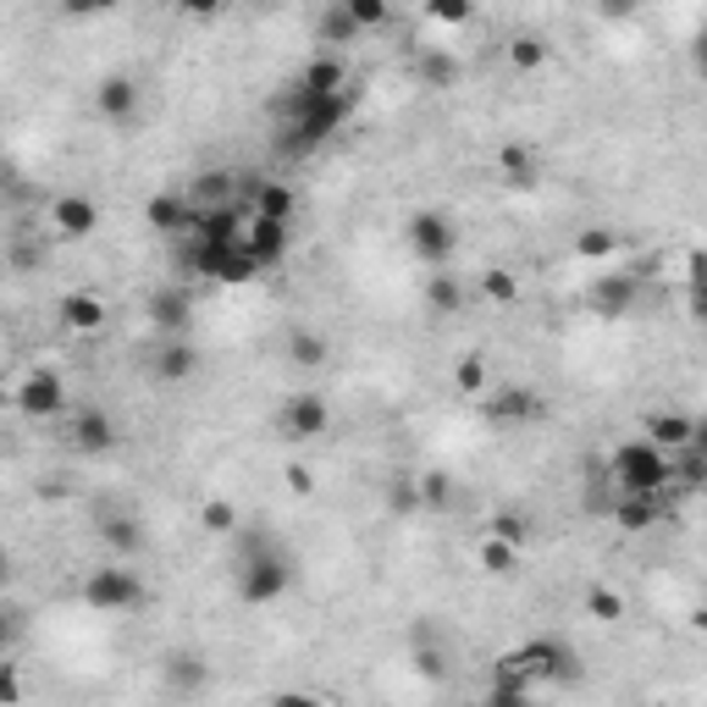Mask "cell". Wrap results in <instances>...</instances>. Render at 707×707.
Here are the masks:
<instances>
[{
    "mask_svg": "<svg viewBox=\"0 0 707 707\" xmlns=\"http://www.w3.org/2000/svg\"><path fill=\"white\" fill-rule=\"evenodd\" d=\"M348 106H354V89H348V95H304V89H293L283 100L287 122H283L277 149H283V155H310V149H321V144L348 122Z\"/></svg>",
    "mask_w": 707,
    "mask_h": 707,
    "instance_id": "obj_1",
    "label": "cell"
},
{
    "mask_svg": "<svg viewBox=\"0 0 707 707\" xmlns=\"http://www.w3.org/2000/svg\"><path fill=\"white\" fill-rule=\"evenodd\" d=\"M608 470H613V487H619L625 498H664V487L675 481V459H669V448L652 442V436L619 442L613 459H608Z\"/></svg>",
    "mask_w": 707,
    "mask_h": 707,
    "instance_id": "obj_2",
    "label": "cell"
},
{
    "mask_svg": "<svg viewBox=\"0 0 707 707\" xmlns=\"http://www.w3.org/2000/svg\"><path fill=\"white\" fill-rule=\"evenodd\" d=\"M183 272L194 277H210V283H249L261 272L255 249L238 238V244H210L199 233H183Z\"/></svg>",
    "mask_w": 707,
    "mask_h": 707,
    "instance_id": "obj_3",
    "label": "cell"
},
{
    "mask_svg": "<svg viewBox=\"0 0 707 707\" xmlns=\"http://www.w3.org/2000/svg\"><path fill=\"white\" fill-rule=\"evenodd\" d=\"M287 586H293V564H287L272 542H249L244 548V564H238V597L255 602V608H266V602L283 597Z\"/></svg>",
    "mask_w": 707,
    "mask_h": 707,
    "instance_id": "obj_4",
    "label": "cell"
},
{
    "mask_svg": "<svg viewBox=\"0 0 707 707\" xmlns=\"http://www.w3.org/2000/svg\"><path fill=\"white\" fill-rule=\"evenodd\" d=\"M503 664H509V669H520L526 680H569V675H580V658L569 652L564 641H553V636L526 641V647H520V652H509Z\"/></svg>",
    "mask_w": 707,
    "mask_h": 707,
    "instance_id": "obj_5",
    "label": "cell"
},
{
    "mask_svg": "<svg viewBox=\"0 0 707 707\" xmlns=\"http://www.w3.org/2000/svg\"><path fill=\"white\" fill-rule=\"evenodd\" d=\"M84 602H89V608H100V613L139 608V602H144V580L134 575V569H122V564L95 569V575L84 580Z\"/></svg>",
    "mask_w": 707,
    "mask_h": 707,
    "instance_id": "obj_6",
    "label": "cell"
},
{
    "mask_svg": "<svg viewBox=\"0 0 707 707\" xmlns=\"http://www.w3.org/2000/svg\"><path fill=\"white\" fill-rule=\"evenodd\" d=\"M410 249L421 255L425 266H448L453 249H459V233H453V222L442 210H415L410 216Z\"/></svg>",
    "mask_w": 707,
    "mask_h": 707,
    "instance_id": "obj_7",
    "label": "cell"
},
{
    "mask_svg": "<svg viewBox=\"0 0 707 707\" xmlns=\"http://www.w3.org/2000/svg\"><path fill=\"white\" fill-rule=\"evenodd\" d=\"M17 410L22 415H61L67 410V382L56 376V371H33V376H22V387H17Z\"/></svg>",
    "mask_w": 707,
    "mask_h": 707,
    "instance_id": "obj_8",
    "label": "cell"
},
{
    "mask_svg": "<svg viewBox=\"0 0 707 707\" xmlns=\"http://www.w3.org/2000/svg\"><path fill=\"white\" fill-rule=\"evenodd\" d=\"M326 425H332V410H326V399H321V393H293V399H287V410H283V431H287V436L315 442Z\"/></svg>",
    "mask_w": 707,
    "mask_h": 707,
    "instance_id": "obj_9",
    "label": "cell"
},
{
    "mask_svg": "<svg viewBox=\"0 0 707 707\" xmlns=\"http://www.w3.org/2000/svg\"><path fill=\"white\" fill-rule=\"evenodd\" d=\"M194 199L188 194H155L149 205H144V222L155 227V233H166V238H183V233H194Z\"/></svg>",
    "mask_w": 707,
    "mask_h": 707,
    "instance_id": "obj_10",
    "label": "cell"
},
{
    "mask_svg": "<svg viewBox=\"0 0 707 707\" xmlns=\"http://www.w3.org/2000/svg\"><path fill=\"white\" fill-rule=\"evenodd\" d=\"M50 222H56L61 238H89V233L100 227V205L84 199V194H61V199L50 205Z\"/></svg>",
    "mask_w": 707,
    "mask_h": 707,
    "instance_id": "obj_11",
    "label": "cell"
},
{
    "mask_svg": "<svg viewBox=\"0 0 707 707\" xmlns=\"http://www.w3.org/2000/svg\"><path fill=\"white\" fill-rule=\"evenodd\" d=\"M95 106H100V117H111V122H128V117L139 111V84H134L128 72H111V78H100V89H95Z\"/></svg>",
    "mask_w": 707,
    "mask_h": 707,
    "instance_id": "obj_12",
    "label": "cell"
},
{
    "mask_svg": "<svg viewBox=\"0 0 707 707\" xmlns=\"http://www.w3.org/2000/svg\"><path fill=\"white\" fill-rule=\"evenodd\" d=\"M293 89H304V95H348V67L337 56H315V61H304Z\"/></svg>",
    "mask_w": 707,
    "mask_h": 707,
    "instance_id": "obj_13",
    "label": "cell"
},
{
    "mask_svg": "<svg viewBox=\"0 0 707 707\" xmlns=\"http://www.w3.org/2000/svg\"><path fill=\"white\" fill-rule=\"evenodd\" d=\"M244 244L255 249L261 266H277V261L287 255V222H277V216H255L249 233H244Z\"/></svg>",
    "mask_w": 707,
    "mask_h": 707,
    "instance_id": "obj_14",
    "label": "cell"
},
{
    "mask_svg": "<svg viewBox=\"0 0 707 707\" xmlns=\"http://www.w3.org/2000/svg\"><path fill=\"white\" fill-rule=\"evenodd\" d=\"M149 365H155V376H160V382H188V376L199 371V354H194V348L171 332V337L155 348V360H149Z\"/></svg>",
    "mask_w": 707,
    "mask_h": 707,
    "instance_id": "obj_15",
    "label": "cell"
},
{
    "mask_svg": "<svg viewBox=\"0 0 707 707\" xmlns=\"http://www.w3.org/2000/svg\"><path fill=\"white\" fill-rule=\"evenodd\" d=\"M72 442H78L84 453H111L122 436H117V421H111L106 410H84L78 425H72Z\"/></svg>",
    "mask_w": 707,
    "mask_h": 707,
    "instance_id": "obj_16",
    "label": "cell"
},
{
    "mask_svg": "<svg viewBox=\"0 0 707 707\" xmlns=\"http://www.w3.org/2000/svg\"><path fill=\"white\" fill-rule=\"evenodd\" d=\"M498 166H503V177H509L514 188H537V183H542V160H537L531 144H503Z\"/></svg>",
    "mask_w": 707,
    "mask_h": 707,
    "instance_id": "obj_17",
    "label": "cell"
},
{
    "mask_svg": "<svg viewBox=\"0 0 707 707\" xmlns=\"http://www.w3.org/2000/svg\"><path fill=\"white\" fill-rule=\"evenodd\" d=\"M194 233L210 238V244H238V238H244L238 205H210V210H199V216H194Z\"/></svg>",
    "mask_w": 707,
    "mask_h": 707,
    "instance_id": "obj_18",
    "label": "cell"
},
{
    "mask_svg": "<svg viewBox=\"0 0 707 707\" xmlns=\"http://www.w3.org/2000/svg\"><path fill=\"white\" fill-rule=\"evenodd\" d=\"M630 298H636V277H625V272H608L602 283L591 287V310L597 315H625Z\"/></svg>",
    "mask_w": 707,
    "mask_h": 707,
    "instance_id": "obj_19",
    "label": "cell"
},
{
    "mask_svg": "<svg viewBox=\"0 0 707 707\" xmlns=\"http://www.w3.org/2000/svg\"><path fill=\"white\" fill-rule=\"evenodd\" d=\"M691 431H697V421H691V415H675V410H658V415H647V436H652V442H664L669 453L691 448Z\"/></svg>",
    "mask_w": 707,
    "mask_h": 707,
    "instance_id": "obj_20",
    "label": "cell"
},
{
    "mask_svg": "<svg viewBox=\"0 0 707 707\" xmlns=\"http://www.w3.org/2000/svg\"><path fill=\"white\" fill-rule=\"evenodd\" d=\"M658 514H664V498H625L619 492V503H613V526L619 531H647V526H658Z\"/></svg>",
    "mask_w": 707,
    "mask_h": 707,
    "instance_id": "obj_21",
    "label": "cell"
},
{
    "mask_svg": "<svg viewBox=\"0 0 707 707\" xmlns=\"http://www.w3.org/2000/svg\"><path fill=\"white\" fill-rule=\"evenodd\" d=\"M61 321H67L72 332H100V326H106V304H100L95 293H67V298H61Z\"/></svg>",
    "mask_w": 707,
    "mask_h": 707,
    "instance_id": "obj_22",
    "label": "cell"
},
{
    "mask_svg": "<svg viewBox=\"0 0 707 707\" xmlns=\"http://www.w3.org/2000/svg\"><path fill=\"white\" fill-rule=\"evenodd\" d=\"M149 321H155L160 332H183V326H188V293H177V287L149 293Z\"/></svg>",
    "mask_w": 707,
    "mask_h": 707,
    "instance_id": "obj_23",
    "label": "cell"
},
{
    "mask_svg": "<svg viewBox=\"0 0 707 707\" xmlns=\"http://www.w3.org/2000/svg\"><path fill=\"white\" fill-rule=\"evenodd\" d=\"M100 537H106L117 553H139V548H144L139 514H106V509H100Z\"/></svg>",
    "mask_w": 707,
    "mask_h": 707,
    "instance_id": "obj_24",
    "label": "cell"
},
{
    "mask_svg": "<svg viewBox=\"0 0 707 707\" xmlns=\"http://www.w3.org/2000/svg\"><path fill=\"white\" fill-rule=\"evenodd\" d=\"M233 188H238L233 171H199L188 199H194V210H210V205H233Z\"/></svg>",
    "mask_w": 707,
    "mask_h": 707,
    "instance_id": "obj_25",
    "label": "cell"
},
{
    "mask_svg": "<svg viewBox=\"0 0 707 707\" xmlns=\"http://www.w3.org/2000/svg\"><path fill=\"white\" fill-rule=\"evenodd\" d=\"M487 415H492V421H537V415H542V404H537V393L509 387V393L487 399Z\"/></svg>",
    "mask_w": 707,
    "mask_h": 707,
    "instance_id": "obj_26",
    "label": "cell"
},
{
    "mask_svg": "<svg viewBox=\"0 0 707 707\" xmlns=\"http://www.w3.org/2000/svg\"><path fill=\"white\" fill-rule=\"evenodd\" d=\"M315 33H321V45H354V33H360V22H354V11H348L343 0H332V6L321 11V22H315Z\"/></svg>",
    "mask_w": 707,
    "mask_h": 707,
    "instance_id": "obj_27",
    "label": "cell"
},
{
    "mask_svg": "<svg viewBox=\"0 0 707 707\" xmlns=\"http://www.w3.org/2000/svg\"><path fill=\"white\" fill-rule=\"evenodd\" d=\"M475 559H481L487 575L509 580V575L520 569V548H514V542H503V537H481V553H475Z\"/></svg>",
    "mask_w": 707,
    "mask_h": 707,
    "instance_id": "obj_28",
    "label": "cell"
},
{
    "mask_svg": "<svg viewBox=\"0 0 707 707\" xmlns=\"http://www.w3.org/2000/svg\"><path fill=\"white\" fill-rule=\"evenodd\" d=\"M619 249H625V238L608 233V227H586V233H575V255H580V261H613Z\"/></svg>",
    "mask_w": 707,
    "mask_h": 707,
    "instance_id": "obj_29",
    "label": "cell"
},
{
    "mask_svg": "<svg viewBox=\"0 0 707 707\" xmlns=\"http://www.w3.org/2000/svg\"><path fill=\"white\" fill-rule=\"evenodd\" d=\"M487 537H503V542H514L520 553L531 548V520L526 514H514V509H503V514H492L487 520Z\"/></svg>",
    "mask_w": 707,
    "mask_h": 707,
    "instance_id": "obj_30",
    "label": "cell"
},
{
    "mask_svg": "<svg viewBox=\"0 0 707 707\" xmlns=\"http://www.w3.org/2000/svg\"><path fill=\"white\" fill-rule=\"evenodd\" d=\"M586 613H591L597 625H619V619H625V597L608 591V586H591V591H586Z\"/></svg>",
    "mask_w": 707,
    "mask_h": 707,
    "instance_id": "obj_31",
    "label": "cell"
},
{
    "mask_svg": "<svg viewBox=\"0 0 707 707\" xmlns=\"http://www.w3.org/2000/svg\"><path fill=\"white\" fill-rule=\"evenodd\" d=\"M255 216L287 222V216H293V194H287L283 183H255Z\"/></svg>",
    "mask_w": 707,
    "mask_h": 707,
    "instance_id": "obj_32",
    "label": "cell"
},
{
    "mask_svg": "<svg viewBox=\"0 0 707 707\" xmlns=\"http://www.w3.org/2000/svg\"><path fill=\"white\" fill-rule=\"evenodd\" d=\"M509 61H514L520 72H537V67L548 61V39H542V33H520V39L509 45Z\"/></svg>",
    "mask_w": 707,
    "mask_h": 707,
    "instance_id": "obj_33",
    "label": "cell"
},
{
    "mask_svg": "<svg viewBox=\"0 0 707 707\" xmlns=\"http://www.w3.org/2000/svg\"><path fill=\"white\" fill-rule=\"evenodd\" d=\"M421 84H431V89H448L453 78H459V61L448 56V50H431V56H421Z\"/></svg>",
    "mask_w": 707,
    "mask_h": 707,
    "instance_id": "obj_34",
    "label": "cell"
},
{
    "mask_svg": "<svg viewBox=\"0 0 707 707\" xmlns=\"http://www.w3.org/2000/svg\"><path fill=\"white\" fill-rule=\"evenodd\" d=\"M425 298H431V310H442V315H459V304H464V287L453 283V277H442V272H436V277L425 283Z\"/></svg>",
    "mask_w": 707,
    "mask_h": 707,
    "instance_id": "obj_35",
    "label": "cell"
},
{
    "mask_svg": "<svg viewBox=\"0 0 707 707\" xmlns=\"http://www.w3.org/2000/svg\"><path fill=\"white\" fill-rule=\"evenodd\" d=\"M453 387H459V393H487V360H481V354H464V360L453 365Z\"/></svg>",
    "mask_w": 707,
    "mask_h": 707,
    "instance_id": "obj_36",
    "label": "cell"
},
{
    "mask_svg": "<svg viewBox=\"0 0 707 707\" xmlns=\"http://www.w3.org/2000/svg\"><path fill=\"white\" fill-rule=\"evenodd\" d=\"M293 365H326V337L321 332H293Z\"/></svg>",
    "mask_w": 707,
    "mask_h": 707,
    "instance_id": "obj_37",
    "label": "cell"
},
{
    "mask_svg": "<svg viewBox=\"0 0 707 707\" xmlns=\"http://www.w3.org/2000/svg\"><path fill=\"white\" fill-rule=\"evenodd\" d=\"M199 526H205L210 537H233V531H238V509H233V503H205V509H199Z\"/></svg>",
    "mask_w": 707,
    "mask_h": 707,
    "instance_id": "obj_38",
    "label": "cell"
},
{
    "mask_svg": "<svg viewBox=\"0 0 707 707\" xmlns=\"http://www.w3.org/2000/svg\"><path fill=\"white\" fill-rule=\"evenodd\" d=\"M425 17H431V22L459 28V22H470V17H475V0H425Z\"/></svg>",
    "mask_w": 707,
    "mask_h": 707,
    "instance_id": "obj_39",
    "label": "cell"
},
{
    "mask_svg": "<svg viewBox=\"0 0 707 707\" xmlns=\"http://www.w3.org/2000/svg\"><path fill=\"white\" fill-rule=\"evenodd\" d=\"M675 481H686V492H697V487H707V453H697V448H680Z\"/></svg>",
    "mask_w": 707,
    "mask_h": 707,
    "instance_id": "obj_40",
    "label": "cell"
},
{
    "mask_svg": "<svg viewBox=\"0 0 707 707\" xmlns=\"http://www.w3.org/2000/svg\"><path fill=\"white\" fill-rule=\"evenodd\" d=\"M481 287H487V298H498V304H514V293H520V283H514V272H503V266H487V277H481Z\"/></svg>",
    "mask_w": 707,
    "mask_h": 707,
    "instance_id": "obj_41",
    "label": "cell"
},
{
    "mask_svg": "<svg viewBox=\"0 0 707 707\" xmlns=\"http://www.w3.org/2000/svg\"><path fill=\"white\" fill-rule=\"evenodd\" d=\"M421 503H431V509H448V503H453V481L431 470V475L421 481Z\"/></svg>",
    "mask_w": 707,
    "mask_h": 707,
    "instance_id": "obj_42",
    "label": "cell"
},
{
    "mask_svg": "<svg viewBox=\"0 0 707 707\" xmlns=\"http://www.w3.org/2000/svg\"><path fill=\"white\" fill-rule=\"evenodd\" d=\"M691 315H697V321H707V255H697V261H691Z\"/></svg>",
    "mask_w": 707,
    "mask_h": 707,
    "instance_id": "obj_43",
    "label": "cell"
},
{
    "mask_svg": "<svg viewBox=\"0 0 707 707\" xmlns=\"http://www.w3.org/2000/svg\"><path fill=\"white\" fill-rule=\"evenodd\" d=\"M343 6L354 11L360 28H382V22H387V0H343Z\"/></svg>",
    "mask_w": 707,
    "mask_h": 707,
    "instance_id": "obj_44",
    "label": "cell"
},
{
    "mask_svg": "<svg viewBox=\"0 0 707 707\" xmlns=\"http://www.w3.org/2000/svg\"><path fill=\"white\" fill-rule=\"evenodd\" d=\"M387 503H393L399 514H410V509L421 503V487H415V481H393V492H387Z\"/></svg>",
    "mask_w": 707,
    "mask_h": 707,
    "instance_id": "obj_45",
    "label": "cell"
},
{
    "mask_svg": "<svg viewBox=\"0 0 707 707\" xmlns=\"http://www.w3.org/2000/svg\"><path fill=\"white\" fill-rule=\"evenodd\" d=\"M61 11L67 17H106V11H117V0H61Z\"/></svg>",
    "mask_w": 707,
    "mask_h": 707,
    "instance_id": "obj_46",
    "label": "cell"
},
{
    "mask_svg": "<svg viewBox=\"0 0 707 707\" xmlns=\"http://www.w3.org/2000/svg\"><path fill=\"white\" fill-rule=\"evenodd\" d=\"M287 487H293V492H315V475H310L304 464H287Z\"/></svg>",
    "mask_w": 707,
    "mask_h": 707,
    "instance_id": "obj_47",
    "label": "cell"
},
{
    "mask_svg": "<svg viewBox=\"0 0 707 707\" xmlns=\"http://www.w3.org/2000/svg\"><path fill=\"white\" fill-rule=\"evenodd\" d=\"M177 6H183L188 17H216V11H222L227 0H177Z\"/></svg>",
    "mask_w": 707,
    "mask_h": 707,
    "instance_id": "obj_48",
    "label": "cell"
},
{
    "mask_svg": "<svg viewBox=\"0 0 707 707\" xmlns=\"http://www.w3.org/2000/svg\"><path fill=\"white\" fill-rule=\"evenodd\" d=\"M597 6H602V17H636L641 0H597Z\"/></svg>",
    "mask_w": 707,
    "mask_h": 707,
    "instance_id": "obj_49",
    "label": "cell"
},
{
    "mask_svg": "<svg viewBox=\"0 0 707 707\" xmlns=\"http://www.w3.org/2000/svg\"><path fill=\"white\" fill-rule=\"evenodd\" d=\"M691 448H697V453H707V421H697V431H691Z\"/></svg>",
    "mask_w": 707,
    "mask_h": 707,
    "instance_id": "obj_50",
    "label": "cell"
},
{
    "mask_svg": "<svg viewBox=\"0 0 707 707\" xmlns=\"http://www.w3.org/2000/svg\"><path fill=\"white\" fill-rule=\"evenodd\" d=\"M691 625H697V630H703V636H707V602H703V608H697V613H691Z\"/></svg>",
    "mask_w": 707,
    "mask_h": 707,
    "instance_id": "obj_51",
    "label": "cell"
},
{
    "mask_svg": "<svg viewBox=\"0 0 707 707\" xmlns=\"http://www.w3.org/2000/svg\"><path fill=\"white\" fill-rule=\"evenodd\" d=\"M697 67H703V72H707V33H703V39H697Z\"/></svg>",
    "mask_w": 707,
    "mask_h": 707,
    "instance_id": "obj_52",
    "label": "cell"
},
{
    "mask_svg": "<svg viewBox=\"0 0 707 707\" xmlns=\"http://www.w3.org/2000/svg\"><path fill=\"white\" fill-rule=\"evenodd\" d=\"M703 33H707V28H703Z\"/></svg>",
    "mask_w": 707,
    "mask_h": 707,
    "instance_id": "obj_53",
    "label": "cell"
}]
</instances>
